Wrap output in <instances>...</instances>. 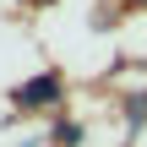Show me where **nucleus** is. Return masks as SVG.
Wrapping results in <instances>:
<instances>
[{
  "label": "nucleus",
  "instance_id": "1",
  "mask_svg": "<svg viewBox=\"0 0 147 147\" xmlns=\"http://www.w3.org/2000/svg\"><path fill=\"white\" fill-rule=\"evenodd\" d=\"M16 104H22V109H49V104H60V76L49 71V76H38V82L16 87Z\"/></svg>",
  "mask_w": 147,
  "mask_h": 147
},
{
  "label": "nucleus",
  "instance_id": "2",
  "mask_svg": "<svg viewBox=\"0 0 147 147\" xmlns=\"http://www.w3.org/2000/svg\"><path fill=\"white\" fill-rule=\"evenodd\" d=\"M55 142L60 147H76L82 142V125H76V120H60V125H55Z\"/></svg>",
  "mask_w": 147,
  "mask_h": 147
}]
</instances>
